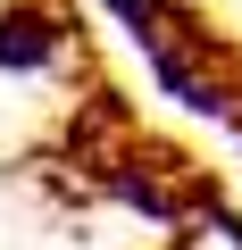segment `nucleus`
<instances>
[{"mask_svg": "<svg viewBox=\"0 0 242 250\" xmlns=\"http://www.w3.org/2000/svg\"><path fill=\"white\" fill-rule=\"evenodd\" d=\"M59 42H50V25L42 17H0V67H42Z\"/></svg>", "mask_w": 242, "mask_h": 250, "instance_id": "f257e3e1", "label": "nucleus"}, {"mask_svg": "<svg viewBox=\"0 0 242 250\" xmlns=\"http://www.w3.org/2000/svg\"><path fill=\"white\" fill-rule=\"evenodd\" d=\"M184 250H242V225H234V217H200V225L184 233Z\"/></svg>", "mask_w": 242, "mask_h": 250, "instance_id": "f03ea898", "label": "nucleus"}]
</instances>
